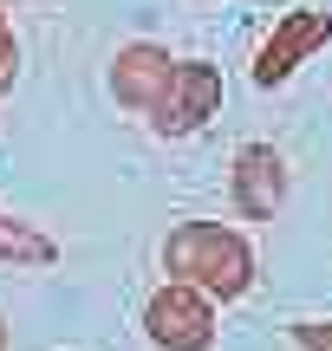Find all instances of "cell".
Masks as SVG:
<instances>
[{"label": "cell", "mask_w": 332, "mask_h": 351, "mask_svg": "<svg viewBox=\"0 0 332 351\" xmlns=\"http://www.w3.org/2000/svg\"><path fill=\"white\" fill-rule=\"evenodd\" d=\"M163 267L182 280V287H202L209 300H241L254 287V247H248L235 228L222 221H189L169 234Z\"/></svg>", "instance_id": "6da1fadb"}, {"label": "cell", "mask_w": 332, "mask_h": 351, "mask_svg": "<svg viewBox=\"0 0 332 351\" xmlns=\"http://www.w3.org/2000/svg\"><path fill=\"white\" fill-rule=\"evenodd\" d=\"M143 326H150V345L156 351H209L215 345V306H209L202 287H163L150 300V313H143Z\"/></svg>", "instance_id": "7a4b0ae2"}, {"label": "cell", "mask_w": 332, "mask_h": 351, "mask_svg": "<svg viewBox=\"0 0 332 351\" xmlns=\"http://www.w3.org/2000/svg\"><path fill=\"white\" fill-rule=\"evenodd\" d=\"M150 111H156V130H163V137H189V130H202L209 117L222 111V72L202 65V59H182Z\"/></svg>", "instance_id": "3957f363"}, {"label": "cell", "mask_w": 332, "mask_h": 351, "mask_svg": "<svg viewBox=\"0 0 332 351\" xmlns=\"http://www.w3.org/2000/svg\"><path fill=\"white\" fill-rule=\"evenodd\" d=\"M332 39V13H320V7H300V13H287L281 26L268 33V46L254 52V85L261 91H274V85H287V78L300 72V65L313 59Z\"/></svg>", "instance_id": "277c9868"}, {"label": "cell", "mask_w": 332, "mask_h": 351, "mask_svg": "<svg viewBox=\"0 0 332 351\" xmlns=\"http://www.w3.org/2000/svg\"><path fill=\"white\" fill-rule=\"evenodd\" d=\"M287 202V163L274 143H241L235 150V208L248 221H274V208Z\"/></svg>", "instance_id": "5b68a950"}, {"label": "cell", "mask_w": 332, "mask_h": 351, "mask_svg": "<svg viewBox=\"0 0 332 351\" xmlns=\"http://www.w3.org/2000/svg\"><path fill=\"white\" fill-rule=\"evenodd\" d=\"M169 52H156V46H124L117 52V72H111V85H117V98L124 104H156L163 98V85H169Z\"/></svg>", "instance_id": "8992f818"}, {"label": "cell", "mask_w": 332, "mask_h": 351, "mask_svg": "<svg viewBox=\"0 0 332 351\" xmlns=\"http://www.w3.org/2000/svg\"><path fill=\"white\" fill-rule=\"evenodd\" d=\"M0 254H13V261H52V241L26 234V228H13V221H0Z\"/></svg>", "instance_id": "52a82bcc"}, {"label": "cell", "mask_w": 332, "mask_h": 351, "mask_svg": "<svg viewBox=\"0 0 332 351\" xmlns=\"http://www.w3.org/2000/svg\"><path fill=\"white\" fill-rule=\"evenodd\" d=\"M294 345L300 351H332V326H326V319H300V326H294Z\"/></svg>", "instance_id": "ba28073f"}, {"label": "cell", "mask_w": 332, "mask_h": 351, "mask_svg": "<svg viewBox=\"0 0 332 351\" xmlns=\"http://www.w3.org/2000/svg\"><path fill=\"white\" fill-rule=\"evenodd\" d=\"M7 65H13V46H7V26H0V78H7Z\"/></svg>", "instance_id": "9c48e42d"}]
</instances>
